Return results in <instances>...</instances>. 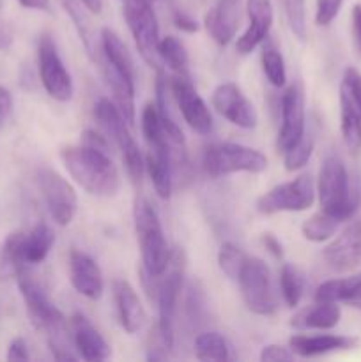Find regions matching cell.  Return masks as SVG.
Segmentation results:
<instances>
[{"mask_svg":"<svg viewBox=\"0 0 361 362\" xmlns=\"http://www.w3.org/2000/svg\"><path fill=\"white\" fill-rule=\"evenodd\" d=\"M317 194L322 211L331 214L340 223L353 218L361 205V187L349 182L345 165L336 154H329L322 163Z\"/></svg>","mask_w":361,"mask_h":362,"instance_id":"3","label":"cell"},{"mask_svg":"<svg viewBox=\"0 0 361 362\" xmlns=\"http://www.w3.org/2000/svg\"><path fill=\"white\" fill-rule=\"evenodd\" d=\"M18 288H20L21 297H23L25 308H27L28 318H30L32 325L38 331L46 332L48 336V345L53 354V359L57 361H74L76 356L69 352L66 338V318L60 313L59 308L52 303L46 290L42 288L41 283L30 274L28 269H23L16 274Z\"/></svg>","mask_w":361,"mask_h":362,"instance_id":"2","label":"cell"},{"mask_svg":"<svg viewBox=\"0 0 361 362\" xmlns=\"http://www.w3.org/2000/svg\"><path fill=\"white\" fill-rule=\"evenodd\" d=\"M94 113L99 126L105 129V133L112 138L113 144L120 151V156H122L124 166H126L131 182L140 184L145 165L144 159H142L140 148H138L134 138L131 136L130 129H127V122L122 117V113L119 112L115 103L106 98L99 99Z\"/></svg>","mask_w":361,"mask_h":362,"instance_id":"8","label":"cell"},{"mask_svg":"<svg viewBox=\"0 0 361 362\" xmlns=\"http://www.w3.org/2000/svg\"><path fill=\"white\" fill-rule=\"evenodd\" d=\"M324 262L333 271L347 272L361 265V221L350 223L333 243L326 246Z\"/></svg>","mask_w":361,"mask_h":362,"instance_id":"17","label":"cell"},{"mask_svg":"<svg viewBox=\"0 0 361 362\" xmlns=\"http://www.w3.org/2000/svg\"><path fill=\"white\" fill-rule=\"evenodd\" d=\"M20 6L27 7V9H39L46 11L50 7V0H16Z\"/></svg>","mask_w":361,"mask_h":362,"instance_id":"48","label":"cell"},{"mask_svg":"<svg viewBox=\"0 0 361 362\" xmlns=\"http://www.w3.org/2000/svg\"><path fill=\"white\" fill-rule=\"evenodd\" d=\"M124 18L142 59L159 73V25L152 4L144 0H124Z\"/></svg>","mask_w":361,"mask_h":362,"instance_id":"10","label":"cell"},{"mask_svg":"<svg viewBox=\"0 0 361 362\" xmlns=\"http://www.w3.org/2000/svg\"><path fill=\"white\" fill-rule=\"evenodd\" d=\"M262 69L265 78L273 87H283L287 81V67L283 60L282 52L273 45L271 41H265L262 48Z\"/></svg>","mask_w":361,"mask_h":362,"instance_id":"34","label":"cell"},{"mask_svg":"<svg viewBox=\"0 0 361 362\" xmlns=\"http://www.w3.org/2000/svg\"><path fill=\"white\" fill-rule=\"evenodd\" d=\"M11 112H13V95L7 88L0 87V127H4V124L7 122Z\"/></svg>","mask_w":361,"mask_h":362,"instance_id":"45","label":"cell"},{"mask_svg":"<svg viewBox=\"0 0 361 362\" xmlns=\"http://www.w3.org/2000/svg\"><path fill=\"white\" fill-rule=\"evenodd\" d=\"M315 184L310 175H301L269 189L257 200V211L264 216L278 212H303L314 205Z\"/></svg>","mask_w":361,"mask_h":362,"instance_id":"11","label":"cell"},{"mask_svg":"<svg viewBox=\"0 0 361 362\" xmlns=\"http://www.w3.org/2000/svg\"><path fill=\"white\" fill-rule=\"evenodd\" d=\"M69 279L73 288L80 296L91 300H98L105 290V281L99 265L92 257L80 250L69 253Z\"/></svg>","mask_w":361,"mask_h":362,"instance_id":"18","label":"cell"},{"mask_svg":"<svg viewBox=\"0 0 361 362\" xmlns=\"http://www.w3.org/2000/svg\"><path fill=\"white\" fill-rule=\"evenodd\" d=\"M71 329H73V341L78 350V356L84 361H105L110 357V345L99 334L98 329L88 322L81 313H74L71 317Z\"/></svg>","mask_w":361,"mask_h":362,"instance_id":"22","label":"cell"},{"mask_svg":"<svg viewBox=\"0 0 361 362\" xmlns=\"http://www.w3.org/2000/svg\"><path fill=\"white\" fill-rule=\"evenodd\" d=\"M144 2H149V4H154L156 0H144Z\"/></svg>","mask_w":361,"mask_h":362,"instance_id":"51","label":"cell"},{"mask_svg":"<svg viewBox=\"0 0 361 362\" xmlns=\"http://www.w3.org/2000/svg\"><path fill=\"white\" fill-rule=\"evenodd\" d=\"M204 27L212 41L229 45L239 27V0H218L205 14Z\"/></svg>","mask_w":361,"mask_h":362,"instance_id":"20","label":"cell"},{"mask_svg":"<svg viewBox=\"0 0 361 362\" xmlns=\"http://www.w3.org/2000/svg\"><path fill=\"white\" fill-rule=\"evenodd\" d=\"M38 186L53 221L59 226L71 225L78 211L74 187L52 168L38 170Z\"/></svg>","mask_w":361,"mask_h":362,"instance_id":"12","label":"cell"},{"mask_svg":"<svg viewBox=\"0 0 361 362\" xmlns=\"http://www.w3.org/2000/svg\"><path fill=\"white\" fill-rule=\"evenodd\" d=\"M353 37L357 52H361V6L356 4L353 7Z\"/></svg>","mask_w":361,"mask_h":362,"instance_id":"47","label":"cell"},{"mask_svg":"<svg viewBox=\"0 0 361 362\" xmlns=\"http://www.w3.org/2000/svg\"><path fill=\"white\" fill-rule=\"evenodd\" d=\"M311 152H314V138L304 133L292 147L283 152L285 154L283 156V163H285L287 172H296V170L303 168L310 161Z\"/></svg>","mask_w":361,"mask_h":362,"instance_id":"38","label":"cell"},{"mask_svg":"<svg viewBox=\"0 0 361 362\" xmlns=\"http://www.w3.org/2000/svg\"><path fill=\"white\" fill-rule=\"evenodd\" d=\"M292 350L282 345H268L262 349L260 361L262 362H276V361H292Z\"/></svg>","mask_w":361,"mask_h":362,"instance_id":"42","label":"cell"},{"mask_svg":"<svg viewBox=\"0 0 361 362\" xmlns=\"http://www.w3.org/2000/svg\"><path fill=\"white\" fill-rule=\"evenodd\" d=\"M248 260V255L241 247H237L234 243H223L218 251V265L227 278L236 281L243 269L244 262Z\"/></svg>","mask_w":361,"mask_h":362,"instance_id":"36","label":"cell"},{"mask_svg":"<svg viewBox=\"0 0 361 362\" xmlns=\"http://www.w3.org/2000/svg\"><path fill=\"white\" fill-rule=\"evenodd\" d=\"M282 126L278 133V148L285 152L304 134V92L294 83L282 95Z\"/></svg>","mask_w":361,"mask_h":362,"instance_id":"16","label":"cell"},{"mask_svg":"<svg viewBox=\"0 0 361 362\" xmlns=\"http://www.w3.org/2000/svg\"><path fill=\"white\" fill-rule=\"evenodd\" d=\"M91 13H101L103 0H81Z\"/></svg>","mask_w":361,"mask_h":362,"instance_id":"50","label":"cell"},{"mask_svg":"<svg viewBox=\"0 0 361 362\" xmlns=\"http://www.w3.org/2000/svg\"><path fill=\"white\" fill-rule=\"evenodd\" d=\"M101 53L103 64H108V66L115 67V69L127 74V76H134L133 60H131L126 45L110 28H103L101 30Z\"/></svg>","mask_w":361,"mask_h":362,"instance_id":"26","label":"cell"},{"mask_svg":"<svg viewBox=\"0 0 361 362\" xmlns=\"http://www.w3.org/2000/svg\"><path fill=\"white\" fill-rule=\"evenodd\" d=\"M113 300L119 324L127 334H134L142 329L145 322V310L138 299L137 292L126 279L113 281Z\"/></svg>","mask_w":361,"mask_h":362,"instance_id":"23","label":"cell"},{"mask_svg":"<svg viewBox=\"0 0 361 362\" xmlns=\"http://www.w3.org/2000/svg\"><path fill=\"white\" fill-rule=\"evenodd\" d=\"M195 356L198 361H229L230 349L227 339L219 332L207 331L195 338Z\"/></svg>","mask_w":361,"mask_h":362,"instance_id":"30","label":"cell"},{"mask_svg":"<svg viewBox=\"0 0 361 362\" xmlns=\"http://www.w3.org/2000/svg\"><path fill=\"white\" fill-rule=\"evenodd\" d=\"M315 300L324 303H345L361 310V274L350 278L329 279L322 283L315 292Z\"/></svg>","mask_w":361,"mask_h":362,"instance_id":"25","label":"cell"},{"mask_svg":"<svg viewBox=\"0 0 361 362\" xmlns=\"http://www.w3.org/2000/svg\"><path fill=\"white\" fill-rule=\"evenodd\" d=\"M202 165L209 177L218 179V177L237 172L262 173L268 168V158L257 148L222 141V144H211L205 147Z\"/></svg>","mask_w":361,"mask_h":362,"instance_id":"7","label":"cell"},{"mask_svg":"<svg viewBox=\"0 0 361 362\" xmlns=\"http://www.w3.org/2000/svg\"><path fill=\"white\" fill-rule=\"evenodd\" d=\"M236 281L239 283L241 297L251 313L258 317H271L276 313L278 300L273 288L271 271L264 260L248 257Z\"/></svg>","mask_w":361,"mask_h":362,"instance_id":"9","label":"cell"},{"mask_svg":"<svg viewBox=\"0 0 361 362\" xmlns=\"http://www.w3.org/2000/svg\"><path fill=\"white\" fill-rule=\"evenodd\" d=\"M7 361H28L30 359V354H28L27 341L23 338H14L9 343V349H7Z\"/></svg>","mask_w":361,"mask_h":362,"instance_id":"43","label":"cell"},{"mask_svg":"<svg viewBox=\"0 0 361 362\" xmlns=\"http://www.w3.org/2000/svg\"><path fill=\"white\" fill-rule=\"evenodd\" d=\"M184 271H186V257L183 250L176 247L170 251V260L166 271L158 278L154 300L158 303V324L156 332L170 350L173 349V325H176L177 304H179L180 290H183Z\"/></svg>","mask_w":361,"mask_h":362,"instance_id":"6","label":"cell"},{"mask_svg":"<svg viewBox=\"0 0 361 362\" xmlns=\"http://www.w3.org/2000/svg\"><path fill=\"white\" fill-rule=\"evenodd\" d=\"M173 23H176V27L179 28V30L188 32V34L198 32V28H200V25H198V21L195 20L193 16H190V14L179 9L173 11Z\"/></svg>","mask_w":361,"mask_h":362,"instance_id":"44","label":"cell"},{"mask_svg":"<svg viewBox=\"0 0 361 362\" xmlns=\"http://www.w3.org/2000/svg\"><path fill=\"white\" fill-rule=\"evenodd\" d=\"M38 62H39V78L48 92L50 98L60 103H66L73 98V80L69 71L64 66L59 52H57L55 41L50 34H42L38 46Z\"/></svg>","mask_w":361,"mask_h":362,"instance_id":"13","label":"cell"},{"mask_svg":"<svg viewBox=\"0 0 361 362\" xmlns=\"http://www.w3.org/2000/svg\"><path fill=\"white\" fill-rule=\"evenodd\" d=\"M60 159L67 173L78 186L94 197H115L120 187V175L110 159L108 151L92 145H69L60 151Z\"/></svg>","mask_w":361,"mask_h":362,"instance_id":"1","label":"cell"},{"mask_svg":"<svg viewBox=\"0 0 361 362\" xmlns=\"http://www.w3.org/2000/svg\"><path fill=\"white\" fill-rule=\"evenodd\" d=\"M260 243H262V246H264L265 250H268L269 253L276 258V260H282L283 246H282V243H280V240L273 235V233H264V235L260 237Z\"/></svg>","mask_w":361,"mask_h":362,"instance_id":"46","label":"cell"},{"mask_svg":"<svg viewBox=\"0 0 361 362\" xmlns=\"http://www.w3.org/2000/svg\"><path fill=\"white\" fill-rule=\"evenodd\" d=\"M340 129L345 147L350 152L361 148V110L345 98H340Z\"/></svg>","mask_w":361,"mask_h":362,"instance_id":"28","label":"cell"},{"mask_svg":"<svg viewBox=\"0 0 361 362\" xmlns=\"http://www.w3.org/2000/svg\"><path fill=\"white\" fill-rule=\"evenodd\" d=\"M11 42H13V32L9 30L7 25L0 23V49L9 48Z\"/></svg>","mask_w":361,"mask_h":362,"instance_id":"49","label":"cell"},{"mask_svg":"<svg viewBox=\"0 0 361 362\" xmlns=\"http://www.w3.org/2000/svg\"><path fill=\"white\" fill-rule=\"evenodd\" d=\"M212 106L223 119H227L234 126L243 127V129H253L258 122L253 103L243 94L239 85L234 81H225L214 88Z\"/></svg>","mask_w":361,"mask_h":362,"instance_id":"15","label":"cell"},{"mask_svg":"<svg viewBox=\"0 0 361 362\" xmlns=\"http://www.w3.org/2000/svg\"><path fill=\"white\" fill-rule=\"evenodd\" d=\"M343 0H315V21L321 27H328L342 9Z\"/></svg>","mask_w":361,"mask_h":362,"instance_id":"41","label":"cell"},{"mask_svg":"<svg viewBox=\"0 0 361 362\" xmlns=\"http://www.w3.org/2000/svg\"><path fill=\"white\" fill-rule=\"evenodd\" d=\"M340 221L336 218H333L331 214H328L326 211L317 212V214L310 216L306 221L301 225V232L303 237L310 243H324L329 240L336 233Z\"/></svg>","mask_w":361,"mask_h":362,"instance_id":"33","label":"cell"},{"mask_svg":"<svg viewBox=\"0 0 361 362\" xmlns=\"http://www.w3.org/2000/svg\"><path fill=\"white\" fill-rule=\"evenodd\" d=\"M357 345L356 338L350 336H336V334H317L306 336L297 334L289 339V349L294 356L311 359V357H321L326 354L340 352V350H350Z\"/></svg>","mask_w":361,"mask_h":362,"instance_id":"21","label":"cell"},{"mask_svg":"<svg viewBox=\"0 0 361 362\" xmlns=\"http://www.w3.org/2000/svg\"><path fill=\"white\" fill-rule=\"evenodd\" d=\"M23 232H13L4 240L2 255H0V269L4 276H16L23 269H28L23 257Z\"/></svg>","mask_w":361,"mask_h":362,"instance_id":"29","label":"cell"},{"mask_svg":"<svg viewBox=\"0 0 361 362\" xmlns=\"http://www.w3.org/2000/svg\"><path fill=\"white\" fill-rule=\"evenodd\" d=\"M158 53L161 64L168 66L176 74L188 76V53L179 39L173 37V35L159 39Z\"/></svg>","mask_w":361,"mask_h":362,"instance_id":"32","label":"cell"},{"mask_svg":"<svg viewBox=\"0 0 361 362\" xmlns=\"http://www.w3.org/2000/svg\"><path fill=\"white\" fill-rule=\"evenodd\" d=\"M142 133H144L145 144H147L145 168L154 184L158 197L166 200L172 194L173 168L156 103H147L142 112Z\"/></svg>","mask_w":361,"mask_h":362,"instance_id":"4","label":"cell"},{"mask_svg":"<svg viewBox=\"0 0 361 362\" xmlns=\"http://www.w3.org/2000/svg\"><path fill=\"white\" fill-rule=\"evenodd\" d=\"M170 85V94H172L173 101H176L177 108H179L180 115L186 120L188 126L198 134H209L212 129V117L209 112L207 105L190 78L183 76V74H176L172 80L168 81Z\"/></svg>","mask_w":361,"mask_h":362,"instance_id":"14","label":"cell"},{"mask_svg":"<svg viewBox=\"0 0 361 362\" xmlns=\"http://www.w3.org/2000/svg\"><path fill=\"white\" fill-rule=\"evenodd\" d=\"M342 318V310L338 303H324V300H315L314 306L299 311L296 317H292L290 325L296 329H317V331H329L336 327Z\"/></svg>","mask_w":361,"mask_h":362,"instance_id":"24","label":"cell"},{"mask_svg":"<svg viewBox=\"0 0 361 362\" xmlns=\"http://www.w3.org/2000/svg\"><path fill=\"white\" fill-rule=\"evenodd\" d=\"M55 243V233L46 223H38L23 239V257L27 265H38L45 262Z\"/></svg>","mask_w":361,"mask_h":362,"instance_id":"27","label":"cell"},{"mask_svg":"<svg viewBox=\"0 0 361 362\" xmlns=\"http://www.w3.org/2000/svg\"><path fill=\"white\" fill-rule=\"evenodd\" d=\"M133 219L138 246H140L142 264H144L142 271L152 278H159L166 271L170 250L166 246L158 212L147 200L140 198L134 202Z\"/></svg>","mask_w":361,"mask_h":362,"instance_id":"5","label":"cell"},{"mask_svg":"<svg viewBox=\"0 0 361 362\" xmlns=\"http://www.w3.org/2000/svg\"><path fill=\"white\" fill-rule=\"evenodd\" d=\"M246 11L250 23L244 34L237 39V52L248 55L253 52L258 45L268 39L269 30L275 20V11H273L271 0H246Z\"/></svg>","mask_w":361,"mask_h":362,"instance_id":"19","label":"cell"},{"mask_svg":"<svg viewBox=\"0 0 361 362\" xmlns=\"http://www.w3.org/2000/svg\"><path fill=\"white\" fill-rule=\"evenodd\" d=\"M280 288L282 297L289 308H296L301 303L304 292V279L299 269L290 264H283L280 271Z\"/></svg>","mask_w":361,"mask_h":362,"instance_id":"35","label":"cell"},{"mask_svg":"<svg viewBox=\"0 0 361 362\" xmlns=\"http://www.w3.org/2000/svg\"><path fill=\"white\" fill-rule=\"evenodd\" d=\"M205 310V296L204 288L198 281H191L190 288H188V303H186V311L190 322H197L202 318V313Z\"/></svg>","mask_w":361,"mask_h":362,"instance_id":"40","label":"cell"},{"mask_svg":"<svg viewBox=\"0 0 361 362\" xmlns=\"http://www.w3.org/2000/svg\"><path fill=\"white\" fill-rule=\"evenodd\" d=\"M62 6L64 9H66V13L71 16V20L74 21V27H76L78 35H80L87 53L91 57H94V52L98 46L94 45L96 37H94V32H92L91 18H88L87 14L88 11L87 6H85L81 0H62Z\"/></svg>","mask_w":361,"mask_h":362,"instance_id":"31","label":"cell"},{"mask_svg":"<svg viewBox=\"0 0 361 362\" xmlns=\"http://www.w3.org/2000/svg\"><path fill=\"white\" fill-rule=\"evenodd\" d=\"M340 95L353 101L361 108V73L354 67H347L340 83Z\"/></svg>","mask_w":361,"mask_h":362,"instance_id":"39","label":"cell"},{"mask_svg":"<svg viewBox=\"0 0 361 362\" xmlns=\"http://www.w3.org/2000/svg\"><path fill=\"white\" fill-rule=\"evenodd\" d=\"M290 32L299 41L306 39V4L304 0H280Z\"/></svg>","mask_w":361,"mask_h":362,"instance_id":"37","label":"cell"}]
</instances>
